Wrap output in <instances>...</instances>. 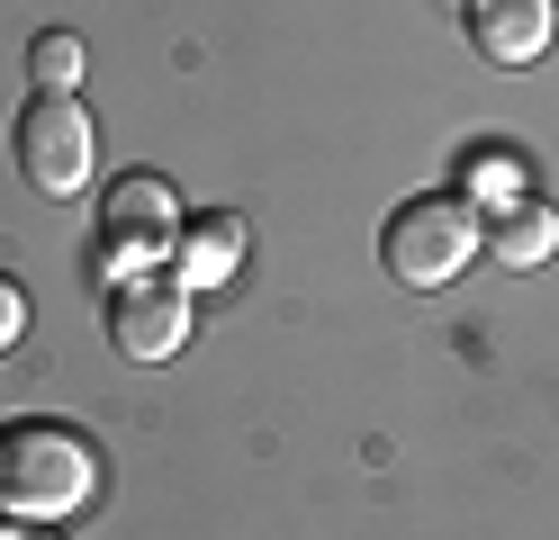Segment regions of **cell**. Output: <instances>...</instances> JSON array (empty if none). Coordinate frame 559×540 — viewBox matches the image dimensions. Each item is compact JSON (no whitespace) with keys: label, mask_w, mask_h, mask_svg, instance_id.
I'll return each instance as SVG.
<instances>
[{"label":"cell","mask_w":559,"mask_h":540,"mask_svg":"<svg viewBox=\"0 0 559 540\" xmlns=\"http://www.w3.org/2000/svg\"><path fill=\"white\" fill-rule=\"evenodd\" d=\"M99 495V451L73 423H10L0 432V514L10 523H73Z\"/></svg>","instance_id":"obj_1"},{"label":"cell","mask_w":559,"mask_h":540,"mask_svg":"<svg viewBox=\"0 0 559 540\" xmlns=\"http://www.w3.org/2000/svg\"><path fill=\"white\" fill-rule=\"evenodd\" d=\"M478 207L461 190H425V199H406L389 226H379V262H389V279L406 288H451L469 262H478Z\"/></svg>","instance_id":"obj_2"},{"label":"cell","mask_w":559,"mask_h":540,"mask_svg":"<svg viewBox=\"0 0 559 540\" xmlns=\"http://www.w3.org/2000/svg\"><path fill=\"white\" fill-rule=\"evenodd\" d=\"M181 226H190V216H181V199H171L163 171H118L109 199H99V279H109V288L145 279L154 262H171Z\"/></svg>","instance_id":"obj_3"},{"label":"cell","mask_w":559,"mask_h":540,"mask_svg":"<svg viewBox=\"0 0 559 540\" xmlns=\"http://www.w3.org/2000/svg\"><path fill=\"white\" fill-rule=\"evenodd\" d=\"M10 144H19V180H27L37 199H82V180H91V163H99V127L82 118L73 91H37V99L19 108Z\"/></svg>","instance_id":"obj_4"},{"label":"cell","mask_w":559,"mask_h":540,"mask_svg":"<svg viewBox=\"0 0 559 540\" xmlns=\"http://www.w3.org/2000/svg\"><path fill=\"white\" fill-rule=\"evenodd\" d=\"M109 343L127 360H171L190 343V288L181 279H127V288H109Z\"/></svg>","instance_id":"obj_5"},{"label":"cell","mask_w":559,"mask_h":540,"mask_svg":"<svg viewBox=\"0 0 559 540\" xmlns=\"http://www.w3.org/2000/svg\"><path fill=\"white\" fill-rule=\"evenodd\" d=\"M550 27H559V0H469V46L487 63H542L550 55Z\"/></svg>","instance_id":"obj_6"},{"label":"cell","mask_w":559,"mask_h":540,"mask_svg":"<svg viewBox=\"0 0 559 540\" xmlns=\"http://www.w3.org/2000/svg\"><path fill=\"white\" fill-rule=\"evenodd\" d=\"M478 252H497V271H542L550 252H559V207L542 190L514 199V207H497V216H487V235H478Z\"/></svg>","instance_id":"obj_7"},{"label":"cell","mask_w":559,"mask_h":540,"mask_svg":"<svg viewBox=\"0 0 559 540\" xmlns=\"http://www.w3.org/2000/svg\"><path fill=\"white\" fill-rule=\"evenodd\" d=\"M171 271H181V288H226L243 271V216H190L181 243H171Z\"/></svg>","instance_id":"obj_8"},{"label":"cell","mask_w":559,"mask_h":540,"mask_svg":"<svg viewBox=\"0 0 559 540\" xmlns=\"http://www.w3.org/2000/svg\"><path fill=\"white\" fill-rule=\"evenodd\" d=\"M461 199H478L487 216H497L514 199H533V171H523L514 144H469V154H461Z\"/></svg>","instance_id":"obj_9"},{"label":"cell","mask_w":559,"mask_h":540,"mask_svg":"<svg viewBox=\"0 0 559 540\" xmlns=\"http://www.w3.org/2000/svg\"><path fill=\"white\" fill-rule=\"evenodd\" d=\"M27 72H37V91H73L82 82V36L73 27H46L37 46H27Z\"/></svg>","instance_id":"obj_10"},{"label":"cell","mask_w":559,"mask_h":540,"mask_svg":"<svg viewBox=\"0 0 559 540\" xmlns=\"http://www.w3.org/2000/svg\"><path fill=\"white\" fill-rule=\"evenodd\" d=\"M27 334V298H19V279H0V351H19Z\"/></svg>","instance_id":"obj_11"},{"label":"cell","mask_w":559,"mask_h":540,"mask_svg":"<svg viewBox=\"0 0 559 540\" xmlns=\"http://www.w3.org/2000/svg\"><path fill=\"white\" fill-rule=\"evenodd\" d=\"M0 540H55V523H10L0 514Z\"/></svg>","instance_id":"obj_12"}]
</instances>
